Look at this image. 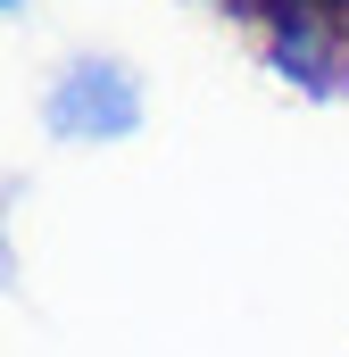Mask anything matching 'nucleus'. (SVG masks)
<instances>
[{
  "label": "nucleus",
  "mask_w": 349,
  "mask_h": 357,
  "mask_svg": "<svg viewBox=\"0 0 349 357\" xmlns=\"http://www.w3.org/2000/svg\"><path fill=\"white\" fill-rule=\"evenodd\" d=\"M225 25L258 42V59L299 91H349V0H208Z\"/></svg>",
  "instance_id": "nucleus-1"
},
{
  "label": "nucleus",
  "mask_w": 349,
  "mask_h": 357,
  "mask_svg": "<svg viewBox=\"0 0 349 357\" xmlns=\"http://www.w3.org/2000/svg\"><path fill=\"white\" fill-rule=\"evenodd\" d=\"M50 125L59 133H125L133 125V91H125V75L117 67H67V84L50 91Z\"/></svg>",
  "instance_id": "nucleus-2"
}]
</instances>
